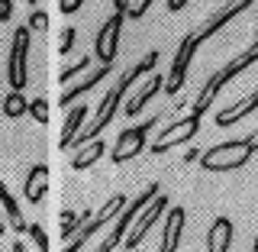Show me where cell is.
<instances>
[{
	"label": "cell",
	"instance_id": "cell-2",
	"mask_svg": "<svg viewBox=\"0 0 258 252\" xmlns=\"http://www.w3.org/2000/svg\"><path fill=\"white\" fill-rule=\"evenodd\" d=\"M255 62H258V26H255V42L248 45L242 55H236L232 62H226L223 68L216 71V75H210V81L204 84V91H200V94H197V100H194V113H190V117H197V120H200V117H204V113L210 110V104L216 100V94H220L232 78H239L242 71L248 68V65H255Z\"/></svg>",
	"mask_w": 258,
	"mask_h": 252
},
{
	"label": "cell",
	"instance_id": "cell-11",
	"mask_svg": "<svg viewBox=\"0 0 258 252\" xmlns=\"http://www.w3.org/2000/svg\"><path fill=\"white\" fill-rule=\"evenodd\" d=\"M161 214H168V197H165V194H158V197L152 200L139 217H136V226H133V233H129L126 242H123V252H133L136 246H139V242L145 239V233L152 230V223H155Z\"/></svg>",
	"mask_w": 258,
	"mask_h": 252
},
{
	"label": "cell",
	"instance_id": "cell-34",
	"mask_svg": "<svg viewBox=\"0 0 258 252\" xmlns=\"http://www.w3.org/2000/svg\"><path fill=\"white\" fill-rule=\"evenodd\" d=\"M13 252H26V242H23V239H16V242H13Z\"/></svg>",
	"mask_w": 258,
	"mask_h": 252
},
{
	"label": "cell",
	"instance_id": "cell-26",
	"mask_svg": "<svg viewBox=\"0 0 258 252\" xmlns=\"http://www.w3.org/2000/svg\"><path fill=\"white\" fill-rule=\"evenodd\" d=\"M26 29H29V32H45V29H48V13H45V10H32Z\"/></svg>",
	"mask_w": 258,
	"mask_h": 252
},
{
	"label": "cell",
	"instance_id": "cell-28",
	"mask_svg": "<svg viewBox=\"0 0 258 252\" xmlns=\"http://www.w3.org/2000/svg\"><path fill=\"white\" fill-rule=\"evenodd\" d=\"M71 48H75V29H71V26H64V29H61V52L68 55Z\"/></svg>",
	"mask_w": 258,
	"mask_h": 252
},
{
	"label": "cell",
	"instance_id": "cell-3",
	"mask_svg": "<svg viewBox=\"0 0 258 252\" xmlns=\"http://www.w3.org/2000/svg\"><path fill=\"white\" fill-rule=\"evenodd\" d=\"M252 156H255L252 142H248V136H242V139L216 142L207 152H200V168H207V172H236Z\"/></svg>",
	"mask_w": 258,
	"mask_h": 252
},
{
	"label": "cell",
	"instance_id": "cell-7",
	"mask_svg": "<svg viewBox=\"0 0 258 252\" xmlns=\"http://www.w3.org/2000/svg\"><path fill=\"white\" fill-rule=\"evenodd\" d=\"M29 36H32V32H29L26 26H16V32H13L10 59H7V84H10L13 94H23V91H26V81H29V68H26V59H29Z\"/></svg>",
	"mask_w": 258,
	"mask_h": 252
},
{
	"label": "cell",
	"instance_id": "cell-13",
	"mask_svg": "<svg viewBox=\"0 0 258 252\" xmlns=\"http://www.w3.org/2000/svg\"><path fill=\"white\" fill-rule=\"evenodd\" d=\"M232 239H236V226L229 217H216L207 226V252H229Z\"/></svg>",
	"mask_w": 258,
	"mask_h": 252
},
{
	"label": "cell",
	"instance_id": "cell-12",
	"mask_svg": "<svg viewBox=\"0 0 258 252\" xmlns=\"http://www.w3.org/2000/svg\"><path fill=\"white\" fill-rule=\"evenodd\" d=\"M184 223H187V210H184V207H168L158 252H177V246H181V233H184Z\"/></svg>",
	"mask_w": 258,
	"mask_h": 252
},
{
	"label": "cell",
	"instance_id": "cell-21",
	"mask_svg": "<svg viewBox=\"0 0 258 252\" xmlns=\"http://www.w3.org/2000/svg\"><path fill=\"white\" fill-rule=\"evenodd\" d=\"M87 220H91V210H84V214L64 210V214H61V236H64V239H71V236H75V233H78Z\"/></svg>",
	"mask_w": 258,
	"mask_h": 252
},
{
	"label": "cell",
	"instance_id": "cell-15",
	"mask_svg": "<svg viewBox=\"0 0 258 252\" xmlns=\"http://www.w3.org/2000/svg\"><path fill=\"white\" fill-rule=\"evenodd\" d=\"M255 110H258V91L248 94L245 100H239V104L223 107L220 113H216V126H232V123H239L242 117H248V113H255Z\"/></svg>",
	"mask_w": 258,
	"mask_h": 252
},
{
	"label": "cell",
	"instance_id": "cell-25",
	"mask_svg": "<svg viewBox=\"0 0 258 252\" xmlns=\"http://www.w3.org/2000/svg\"><path fill=\"white\" fill-rule=\"evenodd\" d=\"M26 236L36 242V249H39V252H48V236H45L42 223H29V226H26Z\"/></svg>",
	"mask_w": 258,
	"mask_h": 252
},
{
	"label": "cell",
	"instance_id": "cell-29",
	"mask_svg": "<svg viewBox=\"0 0 258 252\" xmlns=\"http://www.w3.org/2000/svg\"><path fill=\"white\" fill-rule=\"evenodd\" d=\"M58 10H61V13H78V10H81V0H61Z\"/></svg>",
	"mask_w": 258,
	"mask_h": 252
},
{
	"label": "cell",
	"instance_id": "cell-10",
	"mask_svg": "<svg viewBox=\"0 0 258 252\" xmlns=\"http://www.w3.org/2000/svg\"><path fill=\"white\" fill-rule=\"evenodd\" d=\"M197 129H200V120H197V117H181V120H174V123L165 126V129H161V136L152 142V156H165V152L174 149V145L190 142L194 136H197Z\"/></svg>",
	"mask_w": 258,
	"mask_h": 252
},
{
	"label": "cell",
	"instance_id": "cell-6",
	"mask_svg": "<svg viewBox=\"0 0 258 252\" xmlns=\"http://www.w3.org/2000/svg\"><path fill=\"white\" fill-rule=\"evenodd\" d=\"M126 204H129V197H126V194H113V197H110V200H107V204H103L100 210H94V214H91V220H87V223H84V226H81V230L75 233V236L68 239V246H64L61 252H81V249L87 246V239H91L97 230H103V226H107L110 220H116V217H119V210H123Z\"/></svg>",
	"mask_w": 258,
	"mask_h": 252
},
{
	"label": "cell",
	"instance_id": "cell-31",
	"mask_svg": "<svg viewBox=\"0 0 258 252\" xmlns=\"http://www.w3.org/2000/svg\"><path fill=\"white\" fill-rule=\"evenodd\" d=\"M184 7H187L184 0H168V10H184Z\"/></svg>",
	"mask_w": 258,
	"mask_h": 252
},
{
	"label": "cell",
	"instance_id": "cell-9",
	"mask_svg": "<svg viewBox=\"0 0 258 252\" xmlns=\"http://www.w3.org/2000/svg\"><path fill=\"white\" fill-rule=\"evenodd\" d=\"M123 13H113L94 36V55L100 59V65L113 68V59H116V48H119V29H123Z\"/></svg>",
	"mask_w": 258,
	"mask_h": 252
},
{
	"label": "cell",
	"instance_id": "cell-8",
	"mask_svg": "<svg viewBox=\"0 0 258 252\" xmlns=\"http://www.w3.org/2000/svg\"><path fill=\"white\" fill-rule=\"evenodd\" d=\"M155 120H158V117H149L145 123L126 126L123 133H119L116 145H113V162H116V165H123V162H129V159H136V156L145 149V136H149V129L155 126Z\"/></svg>",
	"mask_w": 258,
	"mask_h": 252
},
{
	"label": "cell",
	"instance_id": "cell-22",
	"mask_svg": "<svg viewBox=\"0 0 258 252\" xmlns=\"http://www.w3.org/2000/svg\"><path fill=\"white\" fill-rule=\"evenodd\" d=\"M0 107H4V117H26V97L23 94H13V91H7V97H4V104H0Z\"/></svg>",
	"mask_w": 258,
	"mask_h": 252
},
{
	"label": "cell",
	"instance_id": "cell-23",
	"mask_svg": "<svg viewBox=\"0 0 258 252\" xmlns=\"http://www.w3.org/2000/svg\"><path fill=\"white\" fill-rule=\"evenodd\" d=\"M149 7H152V0H139V4H126V0H116V4H113V10L123 13V16H129V20H139V16L149 10Z\"/></svg>",
	"mask_w": 258,
	"mask_h": 252
},
{
	"label": "cell",
	"instance_id": "cell-24",
	"mask_svg": "<svg viewBox=\"0 0 258 252\" xmlns=\"http://www.w3.org/2000/svg\"><path fill=\"white\" fill-rule=\"evenodd\" d=\"M26 113L36 120V123H48V100H45V97H36V100L26 107Z\"/></svg>",
	"mask_w": 258,
	"mask_h": 252
},
{
	"label": "cell",
	"instance_id": "cell-30",
	"mask_svg": "<svg viewBox=\"0 0 258 252\" xmlns=\"http://www.w3.org/2000/svg\"><path fill=\"white\" fill-rule=\"evenodd\" d=\"M10 13H13V4H10V0H0V23L10 20Z\"/></svg>",
	"mask_w": 258,
	"mask_h": 252
},
{
	"label": "cell",
	"instance_id": "cell-18",
	"mask_svg": "<svg viewBox=\"0 0 258 252\" xmlns=\"http://www.w3.org/2000/svg\"><path fill=\"white\" fill-rule=\"evenodd\" d=\"M84 117H87V104H78V107L68 110V117H64V129H61V149H71V142H75V136L84 129Z\"/></svg>",
	"mask_w": 258,
	"mask_h": 252
},
{
	"label": "cell",
	"instance_id": "cell-33",
	"mask_svg": "<svg viewBox=\"0 0 258 252\" xmlns=\"http://www.w3.org/2000/svg\"><path fill=\"white\" fill-rule=\"evenodd\" d=\"M197 159H200V152H197V149H190L187 156H184V162H197Z\"/></svg>",
	"mask_w": 258,
	"mask_h": 252
},
{
	"label": "cell",
	"instance_id": "cell-17",
	"mask_svg": "<svg viewBox=\"0 0 258 252\" xmlns=\"http://www.w3.org/2000/svg\"><path fill=\"white\" fill-rule=\"evenodd\" d=\"M110 71H113V68H107V65H97V71H91V75H87L84 81H81V84H78V87H68V91H64V94H61V104H64V107H71V104H75V100H78V97H84V94H91V91H94V87H97V84H100V81H103V78H107V75H110Z\"/></svg>",
	"mask_w": 258,
	"mask_h": 252
},
{
	"label": "cell",
	"instance_id": "cell-19",
	"mask_svg": "<svg viewBox=\"0 0 258 252\" xmlns=\"http://www.w3.org/2000/svg\"><path fill=\"white\" fill-rule=\"evenodd\" d=\"M0 207H4L7 220H10V226H13L16 233H26V220H23V214H20V204L13 200V194L7 191L4 181H0Z\"/></svg>",
	"mask_w": 258,
	"mask_h": 252
},
{
	"label": "cell",
	"instance_id": "cell-1",
	"mask_svg": "<svg viewBox=\"0 0 258 252\" xmlns=\"http://www.w3.org/2000/svg\"><path fill=\"white\" fill-rule=\"evenodd\" d=\"M155 65H158V48H152V52H145V59H142V62H136L129 71H123V75H119V81L110 87L107 97L100 100V107H97V117H94L91 123H87V126L75 136V142H71V145L84 149L87 142H94L97 136H100L103 129H107L113 120H116V110H119V104H123V94H126V91H129V87H133L142 75H149V71L155 68Z\"/></svg>",
	"mask_w": 258,
	"mask_h": 252
},
{
	"label": "cell",
	"instance_id": "cell-14",
	"mask_svg": "<svg viewBox=\"0 0 258 252\" xmlns=\"http://www.w3.org/2000/svg\"><path fill=\"white\" fill-rule=\"evenodd\" d=\"M45 184H48V165H32L29 168V175H26V181H23V194H26V200L32 207H39L42 204V197H45Z\"/></svg>",
	"mask_w": 258,
	"mask_h": 252
},
{
	"label": "cell",
	"instance_id": "cell-16",
	"mask_svg": "<svg viewBox=\"0 0 258 252\" xmlns=\"http://www.w3.org/2000/svg\"><path fill=\"white\" fill-rule=\"evenodd\" d=\"M161 87H165V78H161L158 71H155V75H149V81H145V84L139 87V94H136L133 100L126 104V110H123V113H126V117H136V113H139V110L145 107V104L152 100V97L161 94Z\"/></svg>",
	"mask_w": 258,
	"mask_h": 252
},
{
	"label": "cell",
	"instance_id": "cell-32",
	"mask_svg": "<svg viewBox=\"0 0 258 252\" xmlns=\"http://www.w3.org/2000/svg\"><path fill=\"white\" fill-rule=\"evenodd\" d=\"M248 142H252V149H255V152H258V126H255V129H252V133H248Z\"/></svg>",
	"mask_w": 258,
	"mask_h": 252
},
{
	"label": "cell",
	"instance_id": "cell-35",
	"mask_svg": "<svg viewBox=\"0 0 258 252\" xmlns=\"http://www.w3.org/2000/svg\"><path fill=\"white\" fill-rule=\"evenodd\" d=\"M252 252H258V236H255V242H252Z\"/></svg>",
	"mask_w": 258,
	"mask_h": 252
},
{
	"label": "cell",
	"instance_id": "cell-5",
	"mask_svg": "<svg viewBox=\"0 0 258 252\" xmlns=\"http://www.w3.org/2000/svg\"><path fill=\"white\" fill-rule=\"evenodd\" d=\"M200 45H204V42L197 39V32H187V36L181 39V45H177V52H174V62H171V68H168V78H165L161 94L177 97V94L184 91V84H187V71H190V62H194V55H197Z\"/></svg>",
	"mask_w": 258,
	"mask_h": 252
},
{
	"label": "cell",
	"instance_id": "cell-4",
	"mask_svg": "<svg viewBox=\"0 0 258 252\" xmlns=\"http://www.w3.org/2000/svg\"><path fill=\"white\" fill-rule=\"evenodd\" d=\"M158 194H161V191H158V181H152V184H149V188H145L142 194H136V197L129 200V204H126L123 210H119V217H116V223H113V230L107 233V239H103V242H100V246H97L94 252H113L116 246H123V239H126V230H129V223H133L136 217H139L142 210H145V207L152 204V200L158 197Z\"/></svg>",
	"mask_w": 258,
	"mask_h": 252
},
{
	"label": "cell",
	"instance_id": "cell-20",
	"mask_svg": "<svg viewBox=\"0 0 258 252\" xmlns=\"http://www.w3.org/2000/svg\"><path fill=\"white\" fill-rule=\"evenodd\" d=\"M100 156H103V142L94 139V142H87L84 149H78V156L71 159V168H75V172H87V168H91Z\"/></svg>",
	"mask_w": 258,
	"mask_h": 252
},
{
	"label": "cell",
	"instance_id": "cell-27",
	"mask_svg": "<svg viewBox=\"0 0 258 252\" xmlns=\"http://www.w3.org/2000/svg\"><path fill=\"white\" fill-rule=\"evenodd\" d=\"M87 65H91V55H84V59H78V65H68V68L61 71V81L68 84L75 75H81V71H87Z\"/></svg>",
	"mask_w": 258,
	"mask_h": 252
}]
</instances>
